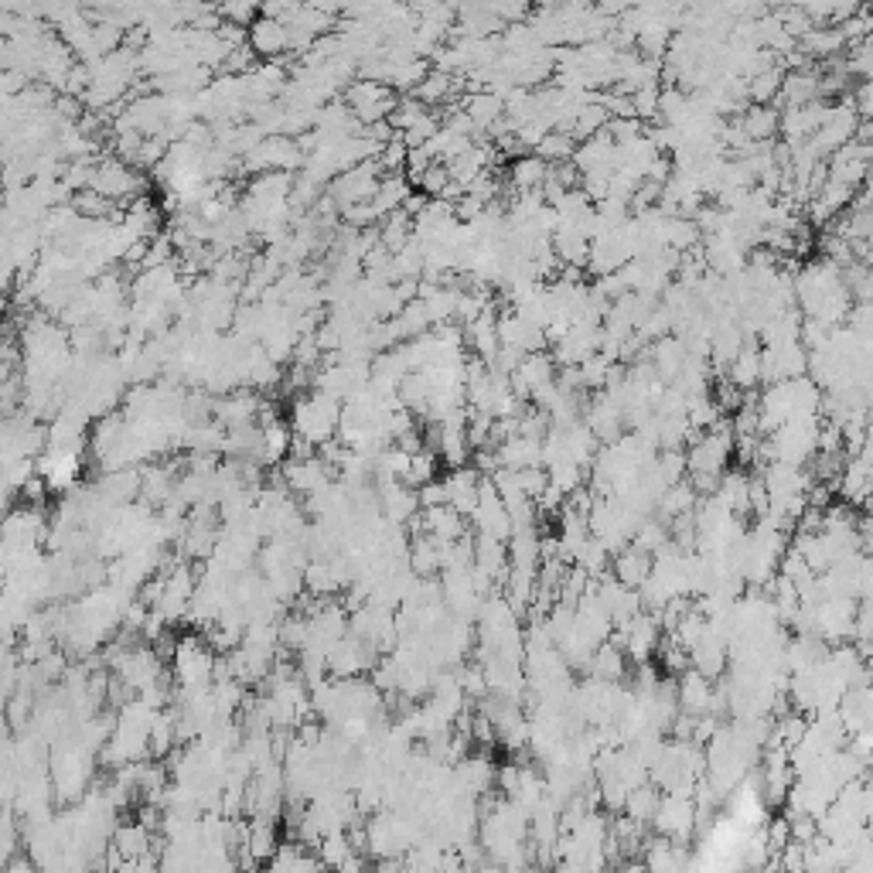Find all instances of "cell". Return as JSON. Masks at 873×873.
I'll list each match as a JSON object with an SVG mask.
<instances>
[{"mask_svg": "<svg viewBox=\"0 0 873 873\" xmlns=\"http://www.w3.org/2000/svg\"><path fill=\"white\" fill-rule=\"evenodd\" d=\"M8 873H45V870L34 863L28 853H18L14 860H8Z\"/></svg>", "mask_w": 873, "mask_h": 873, "instance_id": "ab89813d", "label": "cell"}, {"mask_svg": "<svg viewBox=\"0 0 873 873\" xmlns=\"http://www.w3.org/2000/svg\"><path fill=\"white\" fill-rule=\"evenodd\" d=\"M450 188V171L447 164H434L421 182H416V192L427 195V198H440L444 192Z\"/></svg>", "mask_w": 873, "mask_h": 873, "instance_id": "e575fe53", "label": "cell"}, {"mask_svg": "<svg viewBox=\"0 0 873 873\" xmlns=\"http://www.w3.org/2000/svg\"><path fill=\"white\" fill-rule=\"evenodd\" d=\"M782 86H785V68L775 65V68H764L761 76H754L747 83V92H751V107H778L782 99Z\"/></svg>", "mask_w": 873, "mask_h": 873, "instance_id": "cb8c5ba5", "label": "cell"}, {"mask_svg": "<svg viewBox=\"0 0 873 873\" xmlns=\"http://www.w3.org/2000/svg\"><path fill=\"white\" fill-rule=\"evenodd\" d=\"M444 481H447V505L458 509L461 515L471 519L474 509H478V499H481V481H484V474L474 465H468V468H458V471L444 474Z\"/></svg>", "mask_w": 873, "mask_h": 873, "instance_id": "30bf717a", "label": "cell"}, {"mask_svg": "<svg viewBox=\"0 0 873 873\" xmlns=\"http://www.w3.org/2000/svg\"><path fill=\"white\" fill-rule=\"evenodd\" d=\"M341 403L310 390V393H301L294 396V406H291V430L294 437H304L310 440L314 447H325L328 440L338 437V427H341Z\"/></svg>", "mask_w": 873, "mask_h": 873, "instance_id": "6da1fadb", "label": "cell"}, {"mask_svg": "<svg viewBox=\"0 0 873 873\" xmlns=\"http://www.w3.org/2000/svg\"><path fill=\"white\" fill-rule=\"evenodd\" d=\"M738 123L744 127L751 144H775V137H782V110L778 107H747Z\"/></svg>", "mask_w": 873, "mask_h": 873, "instance_id": "9a60e30c", "label": "cell"}, {"mask_svg": "<svg viewBox=\"0 0 873 873\" xmlns=\"http://www.w3.org/2000/svg\"><path fill=\"white\" fill-rule=\"evenodd\" d=\"M850 99H853V107H856V113H860V120H863V123H866V120H873V79L860 83V86L850 92Z\"/></svg>", "mask_w": 873, "mask_h": 873, "instance_id": "8d00e7d4", "label": "cell"}, {"mask_svg": "<svg viewBox=\"0 0 873 873\" xmlns=\"http://www.w3.org/2000/svg\"><path fill=\"white\" fill-rule=\"evenodd\" d=\"M819 99V68H801V73H785L778 107H809Z\"/></svg>", "mask_w": 873, "mask_h": 873, "instance_id": "d6986e66", "label": "cell"}, {"mask_svg": "<svg viewBox=\"0 0 873 873\" xmlns=\"http://www.w3.org/2000/svg\"><path fill=\"white\" fill-rule=\"evenodd\" d=\"M798 48L806 52L809 58H822V62H832L840 58L847 42H843V31L840 28H812L806 39L798 42Z\"/></svg>", "mask_w": 873, "mask_h": 873, "instance_id": "7402d4cb", "label": "cell"}, {"mask_svg": "<svg viewBox=\"0 0 873 873\" xmlns=\"http://www.w3.org/2000/svg\"><path fill=\"white\" fill-rule=\"evenodd\" d=\"M263 396L257 390H236V393H226L216 400V424L222 430H232V427H247V424H257L260 421V410H263Z\"/></svg>", "mask_w": 873, "mask_h": 873, "instance_id": "9c48e42d", "label": "cell"}, {"mask_svg": "<svg viewBox=\"0 0 873 873\" xmlns=\"http://www.w3.org/2000/svg\"><path fill=\"white\" fill-rule=\"evenodd\" d=\"M356 853H359V847L352 843V832H335V836H328V840L318 847V860L328 870H338L348 856H356Z\"/></svg>", "mask_w": 873, "mask_h": 873, "instance_id": "4316f807", "label": "cell"}, {"mask_svg": "<svg viewBox=\"0 0 873 873\" xmlns=\"http://www.w3.org/2000/svg\"><path fill=\"white\" fill-rule=\"evenodd\" d=\"M379 182H382V164L379 161H365V164H359L352 171L338 174V178L328 185V195L335 198L338 212H345V208H352V205L372 201L375 192H379Z\"/></svg>", "mask_w": 873, "mask_h": 873, "instance_id": "277c9868", "label": "cell"}, {"mask_svg": "<svg viewBox=\"0 0 873 873\" xmlns=\"http://www.w3.org/2000/svg\"><path fill=\"white\" fill-rule=\"evenodd\" d=\"M250 48L263 58V62H284V55H294V42H291V28L284 21L273 18H257L250 28Z\"/></svg>", "mask_w": 873, "mask_h": 873, "instance_id": "ba28073f", "label": "cell"}, {"mask_svg": "<svg viewBox=\"0 0 873 873\" xmlns=\"http://www.w3.org/2000/svg\"><path fill=\"white\" fill-rule=\"evenodd\" d=\"M421 505H424V512L447 505V481L444 478H437V481H430V484L421 488Z\"/></svg>", "mask_w": 873, "mask_h": 873, "instance_id": "f35d334b", "label": "cell"}, {"mask_svg": "<svg viewBox=\"0 0 873 873\" xmlns=\"http://www.w3.org/2000/svg\"><path fill=\"white\" fill-rule=\"evenodd\" d=\"M860 113H856V107H853V99L847 96V99H840V102H832V110H829V117H826V123L819 127V133L812 137V148H816V154L826 161V157H832L836 151H843L847 144H853L856 137H860Z\"/></svg>", "mask_w": 873, "mask_h": 873, "instance_id": "3957f363", "label": "cell"}, {"mask_svg": "<svg viewBox=\"0 0 873 873\" xmlns=\"http://www.w3.org/2000/svg\"><path fill=\"white\" fill-rule=\"evenodd\" d=\"M819 454H847L843 450V427H836V424H822L819 430Z\"/></svg>", "mask_w": 873, "mask_h": 873, "instance_id": "74e56055", "label": "cell"}, {"mask_svg": "<svg viewBox=\"0 0 873 873\" xmlns=\"http://www.w3.org/2000/svg\"><path fill=\"white\" fill-rule=\"evenodd\" d=\"M658 806H662V792L652 785V782H645L642 788H635L632 795H628V801H624V812L621 816H628V819H635L639 826H655V816H658Z\"/></svg>", "mask_w": 873, "mask_h": 873, "instance_id": "603a6c76", "label": "cell"}, {"mask_svg": "<svg viewBox=\"0 0 873 873\" xmlns=\"http://www.w3.org/2000/svg\"><path fill=\"white\" fill-rule=\"evenodd\" d=\"M437 454L434 450H421V454H413V465H410V478H406V484L410 488H416V492H421L424 484H430V481H437Z\"/></svg>", "mask_w": 873, "mask_h": 873, "instance_id": "4dcf8cb0", "label": "cell"}, {"mask_svg": "<svg viewBox=\"0 0 873 873\" xmlns=\"http://www.w3.org/2000/svg\"><path fill=\"white\" fill-rule=\"evenodd\" d=\"M829 110H832V102H826V99H816V102H809V107H788V110H782V137H785V144L788 148L809 144L812 137L819 133V127L826 123Z\"/></svg>", "mask_w": 873, "mask_h": 873, "instance_id": "8992f818", "label": "cell"}, {"mask_svg": "<svg viewBox=\"0 0 873 873\" xmlns=\"http://www.w3.org/2000/svg\"><path fill=\"white\" fill-rule=\"evenodd\" d=\"M509 182H512L515 195L543 192L546 182H549V164H546L539 154H522V157H515L512 167H509Z\"/></svg>", "mask_w": 873, "mask_h": 873, "instance_id": "2e32d148", "label": "cell"}, {"mask_svg": "<svg viewBox=\"0 0 873 873\" xmlns=\"http://www.w3.org/2000/svg\"><path fill=\"white\" fill-rule=\"evenodd\" d=\"M587 673H590V679L614 683V686L628 683V676H632V673H628V655H624V648H618L614 642H604L598 652H593Z\"/></svg>", "mask_w": 873, "mask_h": 873, "instance_id": "ac0fdd59", "label": "cell"}, {"mask_svg": "<svg viewBox=\"0 0 873 873\" xmlns=\"http://www.w3.org/2000/svg\"><path fill=\"white\" fill-rule=\"evenodd\" d=\"M730 382L738 386L741 393H754L757 386H764L761 382V345L757 341H747L744 345V352L733 359L730 365Z\"/></svg>", "mask_w": 873, "mask_h": 873, "instance_id": "44dd1931", "label": "cell"}, {"mask_svg": "<svg viewBox=\"0 0 873 873\" xmlns=\"http://www.w3.org/2000/svg\"><path fill=\"white\" fill-rule=\"evenodd\" d=\"M645 133H648V127H645L639 117H618V120L608 123V137H611V141H614L618 148L639 141V137H645Z\"/></svg>", "mask_w": 873, "mask_h": 873, "instance_id": "836d02e7", "label": "cell"}, {"mask_svg": "<svg viewBox=\"0 0 873 873\" xmlns=\"http://www.w3.org/2000/svg\"><path fill=\"white\" fill-rule=\"evenodd\" d=\"M652 567H655V556L639 549L635 543L624 546L621 553H614V564H611V574L632 590H642L652 577Z\"/></svg>", "mask_w": 873, "mask_h": 873, "instance_id": "4fadbf2b", "label": "cell"}, {"mask_svg": "<svg viewBox=\"0 0 873 873\" xmlns=\"http://www.w3.org/2000/svg\"><path fill=\"white\" fill-rule=\"evenodd\" d=\"M847 328H850L860 341L873 345V304H853Z\"/></svg>", "mask_w": 873, "mask_h": 873, "instance_id": "d590c367", "label": "cell"}, {"mask_svg": "<svg viewBox=\"0 0 873 873\" xmlns=\"http://www.w3.org/2000/svg\"><path fill=\"white\" fill-rule=\"evenodd\" d=\"M335 873H372V870H369V860L362 853H356V856H348Z\"/></svg>", "mask_w": 873, "mask_h": 873, "instance_id": "60d3db41", "label": "cell"}, {"mask_svg": "<svg viewBox=\"0 0 873 873\" xmlns=\"http://www.w3.org/2000/svg\"><path fill=\"white\" fill-rule=\"evenodd\" d=\"M652 829L658 836H666V840L686 847L692 836L703 829V816H700V806H696V798L692 795H662V806H658Z\"/></svg>", "mask_w": 873, "mask_h": 873, "instance_id": "7a4b0ae2", "label": "cell"}, {"mask_svg": "<svg viewBox=\"0 0 873 873\" xmlns=\"http://www.w3.org/2000/svg\"><path fill=\"white\" fill-rule=\"evenodd\" d=\"M840 31H843L847 48H863L873 39V11L870 8H860L850 21L840 24Z\"/></svg>", "mask_w": 873, "mask_h": 873, "instance_id": "f1b7e54d", "label": "cell"}, {"mask_svg": "<svg viewBox=\"0 0 873 873\" xmlns=\"http://www.w3.org/2000/svg\"><path fill=\"white\" fill-rule=\"evenodd\" d=\"M151 847H154V836H151V829L144 822H123L113 832V847L110 850L120 860H127V863H141V860L151 856Z\"/></svg>", "mask_w": 873, "mask_h": 873, "instance_id": "5bb4252c", "label": "cell"}, {"mask_svg": "<svg viewBox=\"0 0 873 873\" xmlns=\"http://www.w3.org/2000/svg\"><path fill=\"white\" fill-rule=\"evenodd\" d=\"M427 113H430V107H424V102L416 99V96H400V107L393 110L390 123H393V130H396V133H406L413 123H421Z\"/></svg>", "mask_w": 873, "mask_h": 873, "instance_id": "f546056e", "label": "cell"}, {"mask_svg": "<svg viewBox=\"0 0 873 873\" xmlns=\"http://www.w3.org/2000/svg\"><path fill=\"white\" fill-rule=\"evenodd\" d=\"M666 247L676 250V253H692L703 247V232L696 226V219H683L676 216L666 229Z\"/></svg>", "mask_w": 873, "mask_h": 873, "instance_id": "484cf974", "label": "cell"}, {"mask_svg": "<svg viewBox=\"0 0 873 873\" xmlns=\"http://www.w3.org/2000/svg\"><path fill=\"white\" fill-rule=\"evenodd\" d=\"M696 505H700V495H696V488L689 484V481H679V484H673L666 495H662V502H658V509H655V515L666 522V526H673L676 519H686V515H692L696 512Z\"/></svg>", "mask_w": 873, "mask_h": 873, "instance_id": "ffe728a7", "label": "cell"}, {"mask_svg": "<svg viewBox=\"0 0 873 873\" xmlns=\"http://www.w3.org/2000/svg\"><path fill=\"white\" fill-rule=\"evenodd\" d=\"M686 416H689V427H692L696 434H710V430L723 421V410L717 406L713 396H703V400H692V403H689Z\"/></svg>", "mask_w": 873, "mask_h": 873, "instance_id": "83f0119b", "label": "cell"}, {"mask_svg": "<svg viewBox=\"0 0 873 873\" xmlns=\"http://www.w3.org/2000/svg\"><path fill=\"white\" fill-rule=\"evenodd\" d=\"M836 492L843 495V502L850 509H863V502L873 495V465L866 458H847V468L840 474V484H836Z\"/></svg>", "mask_w": 873, "mask_h": 873, "instance_id": "8fae6325", "label": "cell"}, {"mask_svg": "<svg viewBox=\"0 0 873 873\" xmlns=\"http://www.w3.org/2000/svg\"><path fill=\"white\" fill-rule=\"evenodd\" d=\"M471 526L478 536H492V539H502L509 543L515 536V526H512V515L499 495V488L492 478H484L481 481V499H478V509L471 515Z\"/></svg>", "mask_w": 873, "mask_h": 873, "instance_id": "5b68a950", "label": "cell"}, {"mask_svg": "<svg viewBox=\"0 0 873 873\" xmlns=\"http://www.w3.org/2000/svg\"><path fill=\"white\" fill-rule=\"evenodd\" d=\"M461 107H465V113L471 117V123L478 127V133H481V137H484L488 130H492L495 123H502V120H505V99H502L499 92H492V89L465 96Z\"/></svg>", "mask_w": 873, "mask_h": 873, "instance_id": "e0dca14e", "label": "cell"}, {"mask_svg": "<svg viewBox=\"0 0 873 873\" xmlns=\"http://www.w3.org/2000/svg\"><path fill=\"white\" fill-rule=\"evenodd\" d=\"M577 148H580V141H577L574 133H567V130H553V133L543 137V144L536 148V154H539L546 164H567V161H574Z\"/></svg>", "mask_w": 873, "mask_h": 873, "instance_id": "d4e9b609", "label": "cell"}, {"mask_svg": "<svg viewBox=\"0 0 873 873\" xmlns=\"http://www.w3.org/2000/svg\"><path fill=\"white\" fill-rule=\"evenodd\" d=\"M658 99H662V86H645L639 92H632V107H635V117L652 127L658 120Z\"/></svg>", "mask_w": 873, "mask_h": 873, "instance_id": "d6a6232c", "label": "cell"}, {"mask_svg": "<svg viewBox=\"0 0 873 873\" xmlns=\"http://www.w3.org/2000/svg\"><path fill=\"white\" fill-rule=\"evenodd\" d=\"M689 669L707 679H723V673L730 669V642L713 624L707 628V635L689 648Z\"/></svg>", "mask_w": 873, "mask_h": 873, "instance_id": "52a82bcc", "label": "cell"}, {"mask_svg": "<svg viewBox=\"0 0 873 873\" xmlns=\"http://www.w3.org/2000/svg\"><path fill=\"white\" fill-rule=\"evenodd\" d=\"M648 362L655 365L658 379L666 382V386H673V382L679 379V372H683V365L689 362V348L676 335L658 338L655 345H648Z\"/></svg>", "mask_w": 873, "mask_h": 873, "instance_id": "7c38bea8", "label": "cell"}, {"mask_svg": "<svg viewBox=\"0 0 873 873\" xmlns=\"http://www.w3.org/2000/svg\"><path fill=\"white\" fill-rule=\"evenodd\" d=\"M611 359L604 356H593L580 365V382H583V390H593V393H604L608 390V375H611Z\"/></svg>", "mask_w": 873, "mask_h": 873, "instance_id": "1f68e13d", "label": "cell"}]
</instances>
